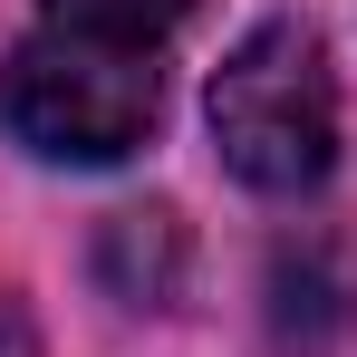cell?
Returning <instances> with one entry per match:
<instances>
[{
	"label": "cell",
	"mask_w": 357,
	"mask_h": 357,
	"mask_svg": "<svg viewBox=\"0 0 357 357\" xmlns=\"http://www.w3.org/2000/svg\"><path fill=\"white\" fill-rule=\"evenodd\" d=\"M0 357H39V338H29V319L0 299Z\"/></svg>",
	"instance_id": "277c9868"
},
{
	"label": "cell",
	"mask_w": 357,
	"mask_h": 357,
	"mask_svg": "<svg viewBox=\"0 0 357 357\" xmlns=\"http://www.w3.org/2000/svg\"><path fill=\"white\" fill-rule=\"evenodd\" d=\"M213 145L251 193H309L338 165V77L309 29L271 20L213 68Z\"/></svg>",
	"instance_id": "7a4b0ae2"
},
{
	"label": "cell",
	"mask_w": 357,
	"mask_h": 357,
	"mask_svg": "<svg viewBox=\"0 0 357 357\" xmlns=\"http://www.w3.org/2000/svg\"><path fill=\"white\" fill-rule=\"evenodd\" d=\"M165 107L155 49L126 39H77V29H39L0 59V126L49 155V165H116L145 145V126Z\"/></svg>",
	"instance_id": "6da1fadb"
},
{
	"label": "cell",
	"mask_w": 357,
	"mask_h": 357,
	"mask_svg": "<svg viewBox=\"0 0 357 357\" xmlns=\"http://www.w3.org/2000/svg\"><path fill=\"white\" fill-rule=\"evenodd\" d=\"M49 29H77V39H126V49H155L193 0H39Z\"/></svg>",
	"instance_id": "3957f363"
}]
</instances>
